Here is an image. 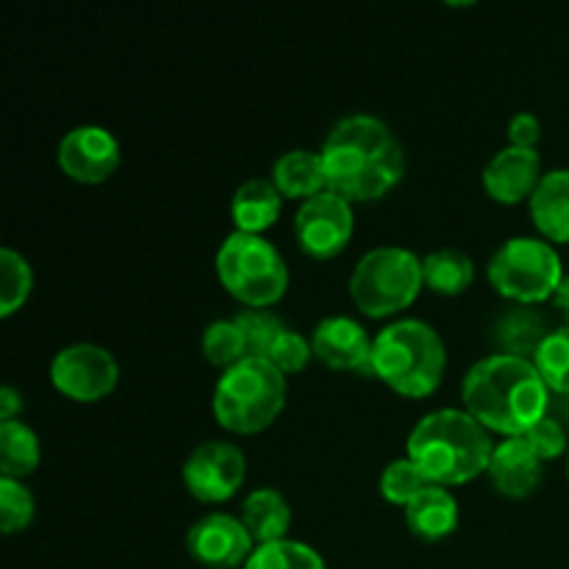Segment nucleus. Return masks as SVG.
I'll list each match as a JSON object with an SVG mask.
<instances>
[{"mask_svg":"<svg viewBox=\"0 0 569 569\" xmlns=\"http://www.w3.org/2000/svg\"><path fill=\"white\" fill-rule=\"evenodd\" d=\"M328 192L348 203H372L392 192L406 172V153L392 128L372 114L339 120L322 142Z\"/></svg>","mask_w":569,"mask_h":569,"instance_id":"1","label":"nucleus"},{"mask_svg":"<svg viewBox=\"0 0 569 569\" xmlns=\"http://www.w3.org/2000/svg\"><path fill=\"white\" fill-rule=\"evenodd\" d=\"M33 495L14 478H0V528L6 537L26 531L33 520Z\"/></svg>","mask_w":569,"mask_h":569,"instance_id":"31","label":"nucleus"},{"mask_svg":"<svg viewBox=\"0 0 569 569\" xmlns=\"http://www.w3.org/2000/svg\"><path fill=\"white\" fill-rule=\"evenodd\" d=\"M120 381L117 359L100 345L78 342L59 350L50 361V383L76 403H98L109 398Z\"/></svg>","mask_w":569,"mask_h":569,"instance_id":"9","label":"nucleus"},{"mask_svg":"<svg viewBox=\"0 0 569 569\" xmlns=\"http://www.w3.org/2000/svg\"><path fill=\"white\" fill-rule=\"evenodd\" d=\"M370 370L403 398H428L442 383L448 350L442 337L422 320H398L372 339Z\"/></svg>","mask_w":569,"mask_h":569,"instance_id":"4","label":"nucleus"},{"mask_svg":"<svg viewBox=\"0 0 569 569\" xmlns=\"http://www.w3.org/2000/svg\"><path fill=\"white\" fill-rule=\"evenodd\" d=\"M522 439L531 445L533 453H537L542 461L559 459L561 453H567V445H569L565 426L550 415L545 417V420H539Z\"/></svg>","mask_w":569,"mask_h":569,"instance_id":"33","label":"nucleus"},{"mask_svg":"<svg viewBox=\"0 0 569 569\" xmlns=\"http://www.w3.org/2000/svg\"><path fill=\"white\" fill-rule=\"evenodd\" d=\"M539 376L545 378L550 392L569 398V326L553 328L545 339L539 353L533 356Z\"/></svg>","mask_w":569,"mask_h":569,"instance_id":"28","label":"nucleus"},{"mask_svg":"<svg viewBox=\"0 0 569 569\" xmlns=\"http://www.w3.org/2000/svg\"><path fill=\"white\" fill-rule=\"evenodd\" d=\"M428 487H433V483L422 476L420 467H417L409 456L389 461L387 470L381 472V483H378L383 500L392 506H403V509L411 500L420 498Z\"/></svg>","mask_w":569,"mask_h":569,"instance_id":"29","label":"nucleus"},{"mask_svg":"<svg viewBox=\"0 0 569 569\" xmlns=\"http://www.w3.org/2000/svg\"><path fill=\"white\" fill-rule=\"evenodd\" d=\"M244 569H326V561L311 545L281 539V542L259 545Z\"/></svg>","mask_w":569,"mask_h":569,"instance_id":"26","label":"nucleus"},{"mask_svg":"<svg viewBox=\"0 0 569 569\" xmlns=\"http://www.w3.org/2000/svg\"><path fill=\"white\" fill-rule=\"evenodd\" d=\"M567 478H569V456H567Z\"/></svg>","mask_w":569,"mask_h":569,"instance_id":"37","label":"nucleus"},{"mask_svg":"<svg viewBox=\"0 0 569 569\" xmlns=\"http://www.w3.org/2000/svg\"><path fill=\"white\" fill-rule=\"evenodd\" d=\"M270 181L276 183L278 192L289 200H309L315 198V194L326 192L328 181L320 150H287V153L278 156V161L272 164Z\"/></svg>","mask_w":569,"mask_h":569,"instance_id":"20","label":"nucleus"},{"mask_svg":"<svg viewBox=\"0 0 569 569\" xmlns=\"http://www.w3.org/2000/svg\"><path fill=\"white\" fill-rule=\"evenodd\" d=\"M528 206L545 242L569 244V170L545 172Z\"/></svg>","mask_w":569,"mask_h":569,"instance_id":"18","label":"nucleus"},{"mask_svg":"<svg viewBox=\"0 0 569 569\" xmlns=\"http://www.w3.org/2000/svg\"><path fill=\"white\" fill-rule=\"evenodd\" d=\"M542 159L537 150L515 148L506 144L503 150L492 156L487 167H483V192L500 206H517L522 200H531L537 192L539 181H542Z\"/></svg>","mask_w":569,"mask_h":569,"instance_id":"14","label":"nucleus"},{"mask_svg":"<svg viewBox=\"0 0 569 569\" xmlns=\"http://www.w3.org/2000/svg\"><path fill=\"white\" fill-rule=\"evenodd\" d=\"M200 348L209 365L220 367L222 372L237 367L239 361L248 359V345H244L242 331H239L237 320H217L203 331Z\"/></svg>","mask_w":569,"mask_h":569,"instance_id":"27","label":"nucleus"},{"mask_svg":"<svg viewBox=\"0 0 569 569\" xmlns=\"http://www.w3.org/2000/svg\"><path fill=\"white\" fill-rule=\"evenodd\" d=\"M542 465L545 461L533 453L531 445L522 437L503 439L495 445L492 461H489V481L503 498L526 500L542 483Z\"/></svg>","mask_w":569,"mask_h":569,"instance_id":"16","label":"nucleus"},{"mask_svg":"<svg viewBox=\"0 0 569 569\" xmlns=\"http://www.w3.org/2000/svg\"><path fill=\"white\" fill-rule=\"evenodd\" d=\"M39 459H42L39 437L26 422H0V472H3V478L22 481L37 470Z\"/></svg>","mask_w":569,"mask_h":569,"instance_id":"24","label":"nucleus"},{"mask_svg":"<svg viewBox=\"0 0 569 569\" xmlns=\"http://www.w3.org/2000/svg\"><path fill=\"white\" fill-rule=\"evenodd\" d=\"M476 281V264L467 253L456 248H442L431 250V253L422 259V283L426 289H431L433 295H442V298H459Z\"/></svg>","mask_w":569,"mask_h":569,"instance_id":"23","label":"nucleus"},{"mask_svg":"<svg viewBox=\"0 0 569 569\" xmlns=\"http://www.w3.org/2000/svg\"><path fill=\"white\" fill-rule=\"evenodd\" d=\"M287 406V376L267 359H244L222 372L211 409L226 431L253 437L267 431Z\"/></svg>","mask_w":569,"mask_h":569,"instance_id":"5","label":"nucleus"},{"mask_svg":"<svg viewBox=\"0 0 569 569\" xmlns=\"http://www.w3.org/2000/svg\"><path fill=\"white\" fill-rule=\"evenodd\" d=\"M550 303H553V309L565 317L567 326H569V276H565V281H561V287L556 289V295Z\"/></svg>","mask_w":569,"mask_h":569,"instance_id":"36","label":"nucleus"},{"mask_svg":"<svg viewBox=\"0 0 569 569\" xmlns=\"http://www.w3.org/2000/svg\"><path fill=\"white\" fill-rule=\"evenodd\" d=\"M33 289L31 264L14 248L0 250V317H11L28 303Z\"/></svg>","mask_w":569,"mask_h":569,"instance_id":"25","label":"nucleus"},{"mask_svg":"<svg viewBox=\"0 0 569 569\" xmlns=\"http://www.w3.org/2000/svg\"><path fill=\"white\" fill-rule=\"evenodd\" d=\"M233 320H237L239 331H242L244 337V345H248V359H267L272 345L278 342V337L287 331L283 322L278 320L276 315H270L267 309L239 311Z\"/></svg>","mask_w":569,"mask_h":569,"instance_id":"30","label":"nucleus"},{"mask_svg":"<svg viewBox=\"0 0 569 569\" xmlns=\"http://www.w3.org/2000/svg\"><path fill=\"white\" fill-rule=\"evenodd\" d=\"M122 159L120 142L103 126H78L61 137L56 161L70 181L94 187L109 181Z\"/></svg>","mask_w":569,"mask_h":569,"instance_id":"12","label":"nucleus"},{"mask_svg":"<svg viewBox=\"0 0 569 569\" xmlns=\"http://www.w3.org/2000/svg\"><path fill=\"white\" fill-rule=\"evenodd\" d=\"M461 400L465 411L489 433L511 439L526 437L548 417L550 389L533 361L495 353L470 367L461 383Z\"/></svg>","mask_w":569,"mask_h":569,"instance_id":"2","label":"nucleus"},{"mask_svg":"<svg viewBox=\"0 0 569 569\" xmlns=\"http://www.w3.org/2000/svg\"><path fill=\"white\" fill-rule=\"evenodd\" d=\"M311 356H315V350H311V339H306L303 333L289 331L287 328V331L278 337V342L272 345L267 361H270L276 370H281L283 376H295V372L306 370V365L311 361Z\"/></svg>","mask_w":569,"mask_h":569,"instance_id":"32","label":"nucleus"},{"mask_svg":"<svg viewBox=\"0 0 569 569\" xmlns=\"http://www.w3.org/2000/svg\"><path fill=\"white\" fill-rule=\"evenodd\" d=\"M422 259L406 248H376L365 253L350 276V300L372 320L409 309L422 292Z\"/></svg>","mask_w":569,"mask_h":569,"instance_id":"7","label":"nucleus"},{"mask_svg":"<svg viewBox=\"0 0 569 569\" xmlns=\"http://www.w3.org/2000/svg\"><path fill=\"white\" fill-rule=\"evenodd\" d=\"M311 350L315 359L322 361L328 370L350 372L370 367L372 359V339L356 322L353 317H326L311 333Z\"/></svg>","mask_w":569,"mask_h":569,"instance_id":"15","label":"nucleus"},{"mask_svg":"<svg viewBox=\"0 0 569 569\" xmlns=\"http://www.w3.org/2000/svg\"><path fill=\"white\" fill-rule=\"evenodd\" d=\"M222 289L248 309H270L287 295L289 267L272 242L253 233H228L214 259Z\"/></svg>","mask_w":569,"mask_h":569,"instance_id":"6","label":"nucleus"},{"mask_svg":"<svg viewBox=\"0 0 569 569\" xmlns=\"http://www.w3.org/2000/svg\"><path fill=\"white\" fill-rule=\"evenodd\" d=\"M539 139H542V122H539L537 117L528 114V111H520V114L511 117L509 144H515V148L537 150Z\"/></svg>","mask_w":569,"mask_h":569,"instance_id":"34","label":"nucleus"},{"mask_svg":"<svg viewBox=\"0 0 569 569\" xmlns=\"http://www.w3.org/2000/svg\"><path fill=\"white\" fill-rule=\"evenodd\" d=\"M353 226V203L326 189L300 203L295 214V239L309 259L326 261L348 248Z\"/></svg>","mask_w":569,"mask_h":569,"instance_id":"11","label":"nucleus"},{"mask_svg":"<svg viewBox=\"0 0 569 569\" xmlns=\"http://www.w3.org/2000/svg\"><path fill=\"white\" fill-rule=\"evenodd\" d=\"M239 520L244 522L248 533L253 537L256 548L281 542V539H287L289 528H292V506L278 489H256L244 498Z\"/></svg>","mask_w":569,"mask_h":569,"instance_id":"22","label":"nucleus"},{"mask_svg":"<svg viewBox=\"0 0 569 569\" xmlns=\"http://www.w3.org/2000/svg\"><path fill=\"white\" fill-rule=\"evenodd\" d=\"M489 283L515 306H537L553 300L565 281V267L556 248L545 239L515 237L500 244L487 267Z\"/></svg>","mask_w":569,"mask_h":569,"instance_id":"8","label":"nucleus"},{"mask_svg":"<svg viewBox=\"0 0 569 569\" xmlns=\"http://www.w3.org/2000/svg\"><path fill=\"white\" fill-rule=\"evenodd\" d=\"M248 459L242 450L222 439L198 445L183 461V487L200 503H226L242 489Z\"/></svg>","mask_w":569,"mask_h":569,"instance_id":"10","label":"nucleus"},{"mask_svg":"<svg viewBox=\"0 0 569 569\" xmlns=\"http://www.w3.org/2000/svg\"><path fill=\"white\" fill-rule=\"evenodd\" d=\"M495 442L487 428L465 409H439L422 417L409 433L406 456L433 487H459L489 470Z\"/></svg>","mask_w":569,"mask_h":569,"instance_id":"3","label":"nucleus"},{"mask_svg":"<svg viewBox=\"0 0 569 569\" xmlns=\"http://www.w3.org/2000/svg\"><path fill=\"white\" fill-rule=\"evenodd\" d=\"M553 328L548 326L533 306H509L498 315L492 326V342L500 356H515V359L533 361L545 339Z\"/></svg>","mask_w":569,"mask_h":569,"instance_id":"17","label":"nucleus"},{"mask_svg":"<svg viewBox=\"0 0 569 569\" xmlns=\"http://www.w3.org/2000/svg\"><path fill=\"white\" fill-rule=\"evenodd\" d=\"M406 526L422 542H442L459 528V503L445 487H428L406 506Z\"/></svg>","mask_w":569,"mask_h":569,"instance_id":"21","label":"nucleus"},{"mask_svg":"<svg viewBox=\"0 0 569 569\" xmlns=\"http://www.w3.org/2000/svg\"><path fill=\"white\" fill-rule=\"evenodd\" d=\"M20 411H22V395L11 387L0 389V422L17 420Z\"/></svg>","mask_w":569,"mask_h":569,"instance_id":"35","label":"nucleus"},{"mask_svg":"<svg viewBox=\"0 0 569 569\" xmlns=\"http://www.w3.org/2000/svg\"><path fill=\"white\" fill-rule=\"evenodd\" d=\"M187 550L198 565L209 569H237L248 565L256 542L239 517L214 511L189 528Z\"/></svg>","mask_w":569,"mask_h":569,"instance_id":"13","label":"nucleus"},{"mask_svg":"<svg viewBox=\"0 0 569 569\" xmlns=\"http://www.w3.org/2000/svg\"><path fill=\"white\" fill-rule=\"evenodd\" d=\"M283 194L276 183L267 178H250L233 192L231 198V220L239 233H253L261 237L267 228H272L281 217Z\"/></svg>","mask_w":569,"mask_h":569,"instance_id":"19","label":"nucleus"}]
</instances>
